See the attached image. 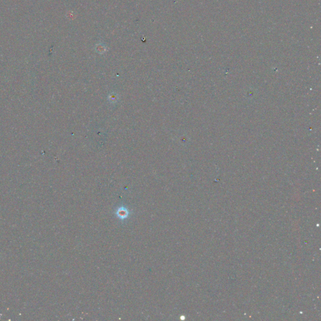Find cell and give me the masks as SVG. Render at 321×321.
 <instances>
[{
	"label": "cell",
	"instance_id": "6da1fadb",
	"mask_svg": "<svg viewBox=\"0 0 321 321\" xmlns=\"http://www.w3.org/2000/svg\"><path fill=\"white\" fill-rule=\"evenodd\" d=\"M132 213L129 209L124 206H121L117 208V209L115 212V215L120 220H125L130 216V215Z\"/></svg>",
	"mask_w": 321,
	"mask_h": 321
}]
</instances>
